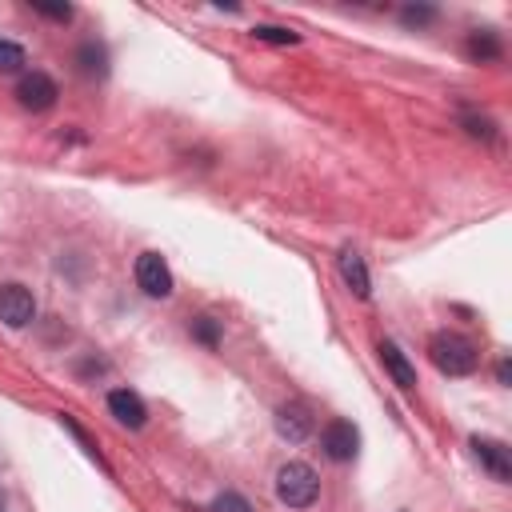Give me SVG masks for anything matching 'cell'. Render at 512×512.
I'll use <instances>...</instances> for the list:
<instances>
[{
  "mask_svg": "<svg viewBox=\"0 0 512 512\" xmlns=\"http://www.w3.org/2000/svg\"><path fill=\"white\" fill-rule=\"evenodd\" d=\"M428 360H432L444 376H468V372H476L480 352H476V344H472L468 336H460V332H436V336L428 340Z\"/></svg>",
  "mask_w": 512,
  "mask_h": 512,
  "instance_id": "cell-1",
  "label": "cell"
},
{
  "mask_svg": "<svg viewBox=\"0 0 512 512\" xmlns=\"http://www.w3.org/2000/svg\"><path fill=\"white\" fill-rule=\"evenodd\" d=\"M276 496H280V504H288V508H308V504H316V496H320V480H316V472H312L304 460H288V464L276 472Z\"/></svg>",
  "mask_w": 512,
  "mask_h": 512,
  "instance_id": "cell-2",
  "label": "cell"
},
{
  "mask_svg": "<svg viewBox=\"0 0 512 512\" xmlns=\"http://www.w3.org/2000/svg\"><path fill=\"white\" fill-rule=\"evenodd\" d=\"M136 284H140L144 296H156V300L172 296V268L164 264L160 252H140L136 256Z\"/></svg>",
  "mask_w": 512,
  "mask_h": 512,
  "instance_id": "cell-3",
  "label": "cell"
},
{
  "mask_svg": "<svg viewBox=\"0 0 512 512\" xmlns=\"http://www.w3.org/2000/svg\"><path fill=\"white\" fill-rule=\"evenodd\" d=\"M320 448H324L328 460L348 464V460L356 456V448H360V432H356V424H352V420H328L324 432H320Z\"/></svg>",
  "mask_w": 512,
  "mask_h": 512,
  "instance_id": "cell-4",
  "label": "cell"
},
{
  "mask_svg": "<svg viewBox=\"0 0 512 512\" xmlns=\"http://www.w3.org/2000/svg\"><path fill=\"white\" fill-rule=\"evenodd\" d=\"M56 80L48 76V72H24L20 76V84H16V100H20V108H28V112H48L52 104H56Z\"/></svg>",
  "mask_w": 512,
  "mask_h": 512,
  "instance_id": "cell-5",
  "label": "cell"
},
{
  "mask_svg": "<svg viewBox=\"0 0 512 512\" xmlns=\"http://www.w3.org/2000/svg\"><path fill=\"white\" fill-rule=\"evenodd\" d=\"M36 316V300L24 284H0V320L8 328H24Z\"/></svg>",
  "mask_w": 512,
  "mask_h": 512,
  "instance_id": "cell-6",
  "label": "cell"
},
{
  "mask_svg": "<svg viewBox=\"0 0 512 512\" xmlns=\"http://www.w3.org/2000/svg\"><path fill=\"white\" fill-rule=\"evenodd\" d=\"M108 412H112L124 428H144V420H148V408H144V400H140L132 388H112V392H108Z\"/></svg>",
  "mask_w": 512,
  "mask_h": 512,
  "instance_id": "cell-7",
  "label": "cell"
},
{
  "mask_svg": "<svg viewBox=\"0 0 512 512\" xmlns=\"http://www.w3.org/2000/svg\"><path fill=\"white\" fill-rule=\"evenodd\" d=\"M336 264H340V280L352 288V296H360V300H368L372 296V280H368V268H364V256L356 252V248H340V256H336Z\"/></svg>",
  "mask_w": 512,
  "mask_h": 512,
  "instance_id": "cell-8",
  "label": "cell"
},
{
  "mask_svg": "<svg viewBox=\"0 0 512 512\" xmlns=\"http://www.w3.org/2000/svg\"><path fill=\"white\" fill-rule=\"evenodd\" d=\"M472 448H476V460L492 472V480H500V484H508L512 480V456H508V448L500 444V440H472Z\"/></svg>",
  "mask_w": 512,
  "mask_h": 512,
  "instance_id": "cell-9",
  "label": "cell"
},
{
  "mask_svg": "<svg viewBox=\"0 0 512 512\" xmlns=\"http://www.w3.org/2000/svg\"><path fill=\"white\" fill-rule=\"evenodd\" d=\"M276 432H280L284 440L300 444V440L312 432V412H308V404H284V408L276 412Z\"/></svg>",
  "mask_w": 512,
  "mask_h": 512,
  "instance_id": "cell-10",
  "label": "cell"
},
{
  "mask_svg": "<svg viewBox=\"0 0 512 512\" xmlns=\"http://www.w3.org/2000/svg\"><path fill=\"white\" fill-rule=\"evenodd\" d=\"M380 360H384L388 376H392L400 388H416V368H412V360L400 352L396 340H380Z\"/></svg>",
  "mask_w": 512,
  "mask_h": 512,
  "instance_id": "cell-11",
  "label": "cell"
},
{
  "mask_svg": "<svg viewBox=\"0 0 512 512\" xmlns=\"http://www.w3.org/2000/svg\"><path fill=\"white\" fill-rule=\"evenodd\" d=\"M468 56H476V60H496V56H500V40H496L492 32H476V36L468 40Z\"/></svg>",
  "mask_w": 512,
  "mask_h": 512,
  "instance_id": "cell-12",
  "label": "cell"
},
{
  "mask_svg": "<svg viewBox=\"0 0 512 512\" xmlns=\"http://www.w3.org/2000/svg\"><path fill=\"white\" fill-rule=\"evenodd\" d=\"M252 36L264 40V44H296V40H300L292 28H280V24H256Z\"/></svg>",
  "mask_w": 512,
  "mask_h": 512,
  "instance_id": "cell-13",
  "label": "cell"
},
{
  "mask_svg": "<svg viewBox=\"0 0 512 512\" xmlns=\"http://www.w3.org/2000/svg\"><path fill=\"white\" fill-rule=\"evenodd\" d=\"M20 68H24V48L0 36V72H20Z\"/></svg>",
  "mask_w": 512,
  "mask_h": 512,
  "instance_id": "cell-14",
  "label": "cell"
},
{
  "mask_svg": "<svg viewBox=\"0 0 512 512\" xmlns=\"http://www.w3.org/2000/svg\"><path fill=\"white\" fill-rule=\"evenodd\" d=\"M192 336H196L200 344H208V348H216V344H220V324H216L212 316H200V320L192 324Z\"/></svg>",
  "mask_w": 512,
  "mask_h": 512,
  "instance_id": "cell-15",
  "label": "cell"
},
{
  "mask_svg": "<svg viewBox=\"0 0 512 512\" xmlns=\"http://www.w3.org/2000/svg\"><path fill=\"white\" fill-rule=\"evenodd\" d=\"M212 512H252V504L240 496V492H220L212 500Z\"/></svg>",
  "mask_w": 512,
  "mask_h": 512,
  "instance_id": "cell-16",
  "label": "cell"
},
{
  "mask_svg": "<svg viewBox=\"0 0 512 512\" xmlns=\"http://www.w3.org/2000/svg\"><path fill=\"white\" fill-rule=\"evenodd\" d=\"M76 60H80L84 72H104V48H96V44H84L76 52Z\"/></svg>",
  "mask_w": 512,
  "mask_h": 512,
  "instance_id": "cell-17",
  "label": "cell"
},
{
  "mask_svg": "<svg viewBox=\"0 0 512 512\" xmlns=\"http://www.w3.org/2000/svg\"><path fill=\"white\" fill-rule=\"evenodd\" d=\"M400 20L404 24H432L436 20V8H412L408 4V8H400Z\"/></svg>",
  "mask_w": 512,
  "mask_h": 512,
  "instance_id": "cell-18",
  "label": "cell"
},
{
  "mask_svg": "<svg viewBox=\"0 0 512 512\" xmlns=\"http://www.w3.org/2000/svg\"><path fill=\"white\" fill-rule=\"evenodd\" d=\"M40 16H48V20H72V8L68 4H32Z\"/></svg>",
  "mask_w": 512,
  "mask_h": 512,
  "instance_id": "cell-19",
  "label": "cell"
},
{
  "mask_svg": "<svg viewBox=\"0 0 512 512\" xmlns=\"http://www.w3.org/2000/svg\"><path fill=\"white\" fill-rule=\"evenodd\" d=\"M464 124H468V132H472V136L492 140V124H488V120H480V116H464Z\"/></svg>",
  "mask_w": 512,
  "mask_h": 512,
  "instance_id": "cell-20",
  "label": "cell"
},
{
  "mask_svg": "<svg viewBox=\"0 0 512 512\" xmlns=\"http://www.w3.org/2000/svg\"><path fill=\"white\" fill-rule=\"evenodd\" d=\"M496 376H500V384H508V360L496 364Z\"/></svg>",
  "mask_w": 512,
  "mask_h": 512,
  "instance_id": "cell-21",
  "label": "cell"
}]
</instances>
